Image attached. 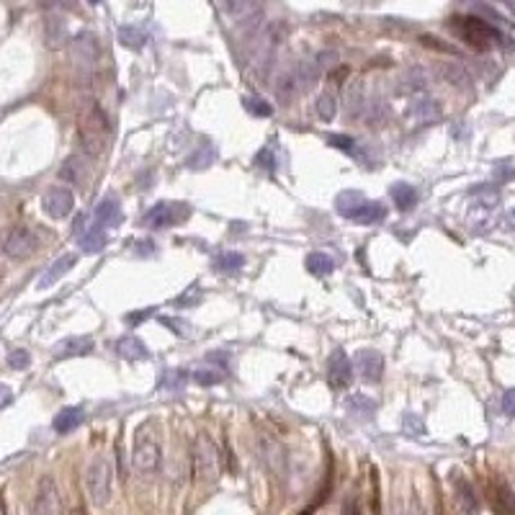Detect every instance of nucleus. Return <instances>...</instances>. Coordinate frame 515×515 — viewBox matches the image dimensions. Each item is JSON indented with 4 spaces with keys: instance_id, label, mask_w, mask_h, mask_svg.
Instances as JSON below:
<instances>
[{
    "instance_id": "obj_16",
    "label": "nucleus",
    "mask_w": 515,
    "mask_h": 515,
    "mask_svg": "<svg viewBox=\"0 0 515 515\" xmlns=\"http://www.w3.org/2000/svg\"><path fill=\"white\" fill-rule=\"evenodd\" d=\"M75 263H78V258H75L72 253L62 255V258H57V261L52 263L50 268H47V273H44L42 278H39L36 289H50V286H55V283L60 281V278H62V276L67 273V271H70L72 266H75Z\"/></svg>"
},
{
    "instance_id": "obj_36",
    "label": "nucleus",
    "mask_w": 515,
    "mask_h": 515,
    "mask_svg": "<svg viewBox=\"0 0 515 515\" xmlns=\"http://www.w3.org/2000/svg\"><path fill=\"white\" fill-rule=\"evenodd\" d=\"M245 266V258L240 253H222L217 258V268L225 271V273H234V271H240Z\"/></svg>"
},
{
    "instance_id": "obj_41",
    "label": "nucleus",
    "mask_w": 515,
    "mask_h": 515,
    "mask_svg": "<svg viewBox=\"0 0 515 515\" xmlns=\"http://www.w3.org/2000/svg\"><path fill=\"white\" fill-rule=\"evenodd\" d=\"M245 108L253 116H271V111H273L271 103H266L263 98H245Z\"/></svg>"
},
{
    "instance_id": "obj_20",
    "label": "nucleus",
    "mask_w": 515,
    "mask_h": 515,
    "mask_svg": "<svg viewBox=\"0 0 515 515\" xmlns=\"http://www.w3.org/2000/svg\"><path fill=\"white\" fill-rule=\"evenodd\" d=\"M44 34H47V47L50 50H60L62 44H67V23L60 16H50L44 23Z\"/></svg>"
},
{
    "instance_id": "obj_39",
    "label": "nucleus",
    "mask_w": 515,
    "mask_h": 515,
    "mask_svg": "<svg viewBox=\"0 0 515 515\" xmlns=\"http://www.w3.org/2000/svg\"><path fill=\"white\" fill-rule=\"evenodd\" d=\"M28 363H31V356H28V351H11L8 353V366L13 368V371H23V368H28Z\"/></svg>"
},
{
    "instance_id": "obj_34",
    "label": "nucleus",
    "mask_w": 515,
    "mask_h": 515,
    "mask_svg": "<svg viewBox=\"0 0 515 515\" xmlns=\"http://www.w3.org/2000/svg\"><path fill=\"white\" fill-rule=\"evenodd\" d=\"M315 108H317V116L322 121H332L335 119V111H338V101H335L332 93H322L317 103H315Z\"/></svg>"
},
{
    "instance_id": "obj_29",
    "label": "nucleus",
    "mask_w": 515,
    "mask_h": 515,
    "mask_svg": "<svg viewBox=\"0 0 515 515\" xmlns=\"http://www.w3.org/2000/svg\"><path fill=\"white\" fill-rule=\"evenodd\" d=\"M214 160H217V149H214V145L206 142V145H201V147L186 160V165H188L191 170H204V168H209Z\"/></svg>"
},
{
    "instance_id": "obj_13",
    "label": "nucleus",
    "mask_w": 515,
    "mask_h": 515,
    "mask_svg": "<svg viewBox=\"0 0 515 515\" xmlns=\"http://www.w3.org/2000/svg\"><path fill=\"white\" fill-rule=\"evenodd\" d=\"M327 376H330L332 387H348L353 379V363L348 361V356L343 351H335L330 356V363H327Z\"/></svg>"
},
{
    "instance_id": "obj_46",
    "label": "nucleus",
    "mask_w": 515,
    "mask_h": 515,
    "mask_svg": "<svg viewBox=\"0 0 515 515\" xmlns=\"http://www.w3.org/2000/svg\"><path fill=\"white\" fill-rule=\"evenodd\" d=\"M404 431H407L409 436H423L425 425L420 423V420H415V415H407L404 417Z\"/></svg>"
},
{
    "instance_id": "obj_21",
    "label": "nucleus",
    "mask_w": 515,
    "mask_h": 515,
    "mask_svg": "<svg viewBox=\"0 0 515 515\" xmlns=\"http://www.w3.org/2000/svg\"><path fill=\"white\" fill-rule=\"evenodd\" d=\"M116 351H119V356L124 361H145L149 356L147 346H145L137 335H124V338L116 343Z\"/></svg>"
},
{
    "instance_id": "obj_27",
    "label": "nucleus",
    "mask_w": 515,
    "mask_h": 515,
    "mask_svg": "<svg viewBox=\"0 0 515 515\" xmlns=\"http://www.w3.org/2000/svg\"><path fill=\"white\" fill-rule=\"evenodd\" d=\"M273 91H276V96H278V101H281V103H289V101L297 96V80H294V70L281 72V75L276 78V83H273Z\"/></svg>"
},
{
    "instance_id": "obj_32",
    "label": "nucleus",
    "mask_w": 515,
    "mask_h": 515,
    "mask_svg": "<svg viewBox=\"0 0 515 515\" xmlns=\"http://www.w3.org/2000/svg\"><path fill=\"white\" fill-rule=\"evenodd\" d=\"M193 381H196V384H201V387H214V384H222V381H225V368H217V366L198 368V371H193Z\"/></svg>"
},
{
    "instance_id": "obj_6",
    "label": "nucleus",
    "mask_w": 515,
    "mask_h": 515,
    "mask_svg": "<svg viewBox=\"0 0 515 515\" xmlns=\"http://www.w3.org/2000/svg\"><path fill=\"white\" fill-rule=\"evenodd\" d=\"M70 60L83 75H91L101 62V44L98 36L91 31H80L70 42Z\"/></svg>"
},
{
    "instance_id": "obj_38",
    "label": "nucleus",
    "mask_w": 515,
    "mask_h": 515,
    "mask_svg": "<svg viewBox=\"0 0 515 515\" xmlns=\"http://www.w3.org/2000/svg\"><path fill=\"white\" fill-rule=\"evenodd\" d=\"M363 106H366V101H363V88H361V83H353L351 88H348V113H361L363 111Z\"/></svg>"
},
{
    "instance_id": "obj_37",
    "label": "nucleus",
    "mask_w": 515,
    "mask_h": 515,
    "mask_svg": "<svg viewBox=\"0 0 515 515\" xmlns=\"http://www.w3.org/2000/svg\"><path fill=\"white\" fill-rule=\"evenodd\" d=\"M348 409H351V415H358L361 420H366V417H371V412H374V402L358 395V397H351V400H348Z\"/></svg>"
},
{
    "instance_id": "obj_53",
    "label": "nucleus",
    "mask_w": 515,
    "mask_h": 515,
    "mask_svg": "<svg viewBox=\"0 0 515 515\" xmlns=\"http://www.w3.org/2000/svg\"><path fill=\"white\" fill-rule=\"evenodd\" d=\"M11 400H13V395H11V389H8L6 384H0V407H6V404H11Z\"/></svg>"
},
{
    "instance_id": "obj_52",
    "label": "nucleus",
    "mask_w": 515,
    "mask_h": 515,
    "mask_svg": "<svg viewBox=\"0 0 515 515\" xmlns=\"http://www.w3.org/2000/svg\"><path fill=\"white\" fill-rule=\"evenodd\" d=\"M149 315H152V310H145V312H137V315H127L124 319H127L129 325H137V322H142V319L149 317Z\"/></svg>"
},
{
    "instance_id": "obj_24",
    "label": "nucleus",
    "mask_w": 515,
    "mask_h": 515,
    "mask_svg": "<svg viewBox=\"0 0 515 515\" xmlns=\"http://www.w3.org/2000/svg\"><path fill=\"white\" fill-rule=\"evenodd\" d=\"M438 75L441 78H446L451 85H456V88H469V83H472V78H469V72H466L464 64L459 62H443L438 64Z\"/></svg>"
},
{
    "instance_id": "obj_8",
    "label": "nucleus",
    "mask_w": 515,
    "mask_h": 515,
    "mask_svg": "<svg viewBox=\"0 0 515 515\" xmlns=\"http://www.w3.org/2000/svg\"><path fill=\"white\" fill-rule=\"evenodd\" d=\"M188 217V206L186 204H176V201H160L145 214L142 219V225L147 227V230H165L170 225H178V222H183Z\"/></svg>"
},
{
    "instance_id": "obj_55",
    "label": "nucleus",
    "mask_w": 515,
    "mask_h": 515,
    "mask_svg": "<svg viewBox=\"0 0 515 515\" xmlns=\"http://www.w3.org/2000/svg\"><path fill=\"white\" fill-rule=\"evenodd\" d=\"M0 515H3V513H0Z\"/></svg>"
},
{
    "instance_id": "obj_19",
    "label": "nucleus",
    "mask_w": 515,
    "mask_h": 515,
    "mask_svg": "<svg viewBox=\"0 0 515 515\" xmlns=\"http://www.w3.org/2000/svg\"><path fill=\"white\" fill-rule=\"evenodd\" d=\"M409 116L420 124H436L441 119V106H438V101L433 98H417L412 106H409Z\"/></svg>"
},
{
    "instance_id": "obj_15",
    "label": "nucleus",
    "mask_w": 515,
    "mask_h": 515,
    "mask_svg": "<svg viewBox=\"0 0 515 515\" xmlns=\"http://www.w3.org/2000/svg\"><path fill=\"white\" fill-rule=\"evenodd\" d=\"M93 351V340L85 335L64 338L55 346V358H75V356H88Z\"/></svg>"
},
{
    "instance_id": "obj_44",
    "label": "nucleus",
    "mask_w": 515,
    "mask_h": 515,
    "mask_svg": "<svg viewBox=\"0 0 515 515\" xmlns=\"http://www.w3.org/2000/svg\"><path fill=\"white\" fill-rule=\"evenodd\" d=\"M255 165H261V168H266V170H276V157H273V149H271V147L261 149V152H258V155H255Z\"/></svg>"
},
{
    "instance_id": "obj_17",
    "label": "nucleus",
    "mask_w": 515,
    "mask_h": 515,
    "mask_svg": "<svg viewBox=\"0 0 515 515\" xmlns=\"http://www.w3.org/2000/svg\"><path fill=\"white\" fill-rule=\"evenodd\" d=\"M60 178H62L67 186H83L85 178H88V165H85L83 157L80 155L67 157L62 163V168H60Z\"/></svg>"
},
{
    "instance_id": "obj_18",
    "label": "nucleus",
    "mask_w": 515,
    "mask_h": 515,
    "mask_svg": "<svg viewBox=\"0 0 515 515\" xmlns=\"http://www.w3.org/2000/svg\"><path fill=\"white\" fill-rule=\"evenodd\" d=\"M294 70V80H297V88H310L312 83H317V78H319V62H317V57H304V60H299L297 62V67H291Z\"/></svg>"
},
{
    "instance_id": "obj_11",
    "label": "nucleus",
    "mask_w": 515,
    "mask_h": 515,
    "mask_svg": "<svg viewBox=\"0 0 515 515\" xmlns=\"http://www.w3.org/2000/svg\"><path fill=\"white\" fill-rule=\"evenodd\" d=\"M42 209L47 212V217L64 219L72 209H75V196H72V191L64 188V186H52L42 198Z\"/></svg>"
},
{
    "instance_id": "obj_33",
    "label": "nucleus",
    "mask_w": 515,
    "mask_h": 515,
    "mask_svg": "<svg viewBox=\"0 0 515 515\" xmlns=\"http://www.w3.org/2000/svg\"><path fill=\"white\" fill-rule=\"evenodd\" d=\"M188 384V374H186L183 368H173L168 371L163 379V389L170 392V395H178V392H183V387Z\"/></svg>"
},
{
    "instance_id": "obj_42",
    "label": "nucleus",
    "mask_w": 515,
    "mask_h": 515,
    "mask_svg": "<svg viewBox=\"0 0 515 515\" xmlns=\"http://www.w3.org/2000/svg\"><path fill=\"white\" fill-rule=\"evenodd\" d=\"M497 500H500V508L505 515H515V494L508 487L497 489Z\"/></svg>"
},
{
    "instance_id": "obj_31",
    "label": "nucleus",
    "mask_w": 515,
    "mask_h": 515,
    "mask_svg": "<svg viewBox=\"0 0 515 515\" xmlns=\"http://www.w3.org/2000/svg\"><path fill=\"white\" fill-rule=\"evenodd\" d=\"M332 268H335V263H332V258L325 253H312L310 258H307V271L315 276H327V273H332Z\"/></svg>"
},
{
    "instance_id": "obj_3",
    "label": "nucleus",
    "mask_w": 515,
    "mask_h": 515,
    "mask_svg": "<svg viewBox=\"0 0 515 515\" xmlns=\"http://www.w3.org/2000/svg\"><path fill=\"white\" fill-rule=\"evenodd\" d=\"M111 487H113V464L108 456L98 453V456H93L88 469H85V492H88V500L96 508H103L111 500Z\"/></svg>"
},
{
    "instance_id": "obj_7",
    "label": "nucleus",
    "mask_w": 515,
    "mask_h": 515,
    "mask_svg": "<svg viewBox=\"0 0 515 515\" xmlns=\"http://www.w3.org/2000/svg\"><path fill=\"white\" fill-rule=\"evenodd\" d=\"M36 250H39V234L26 225L8 230V234L3 237V253L13 261H26Z\"/></svg>"
},
{
    "instance_id": "obj_12",
    "label": "nucleus",
    "mask_w": 515,
    "mask_h": 515,
    "mask_svg": "<svg viewBox=\"0 0 515 515\" xmlns=\"http://www.w3.org/2000/svg\"><path fill=\"white\" fill-rule=\"evenodd\" d=\"M353 371L361 376L363 381H379L381 374H384V358H381L379 351H371V348H366V351H358L356 353V358H353Z\"/></svg>"
},
{
    "instance_id": "obj_45",
    "label": "nucleus",
    "mask_w": 515,
    "mask_h": 515,
    "mask_svg": "<svg viewBox=\"0 0 515 515\" xmlns=\"http://www.w3.org/2000/svg\"><path fill=\"white\" fill-rule=\"evenodd\" d=\"M160 322L163 325H168V327H173V332H178L181 338H186L191 332V325L188 322H183V319H176V317H160Z\"/></svg>"
},
{
    "instance_id": "obj_23",
    "label": "nucleus",
    "mask_w": 515,
    "mask_h": 515,
    "mask_svg": "<svg viewBox=\"0 0 515 515\" xmlns=\"http://www.w3.org/2000/svg\"><path fill=\"white\" fill-rule=\"evenodd\" d=\"M78 240H80V247H83V253H101L106 247V230L93 225L80 234Z\"/></svg>"
},
{
    "instance_id": "obj_26",
    "label": "nucleus",
    "mask_w": 515,
    "mask_h": 515,
    "mask_svg": "<svg viewBox=\"0 0 515 515\" xmlns=\"http://www.w3.org/2000/svg\"><path fill=\"white\" fill-rule=\"evenodd\" d=\"M453 485H456V492H459V502H461V508H464V513L466 515H477V510H480V502H477V494H474L472 485H469L464 477H456V480H453Z\"/></svg>"
},
{
    "instance_id": "obj_4",
    "label": "nucleus",
    "mask_w": 515,
    "mask_h": 515,
    "mask_svg": "<svg viewBox=\"0 0 515 515\" xmlns=\"http://www.w3.org/2000/svg\"><path fill=\"white\" fill-rule=\"evenodd\" d=\"M453 28L461 34L466 44H472L474 50H489L494 44H505L510 39H505L500 28H494L489 21L485 18H477V16H461V18H453ZM508 47V44H505Z\"/></svg>"
},
{
    "instance_id": "obj_30",
    "label": "nucleus",
    "mask_w": 515,
    "mask_h": 515,
    "mask_svg": "<svg viewBox=\"0 0 515 515\" xmlns=\"http://www.w3.org/2000/svg\"><path fill=\"white\" fill-rule=\"evenodd\" d=\"M392 198H395L397 209L407 212V209H412V206H415L417 191L412 188L409 183H395V186H392Z\"/></svg>"
},
{
    "instance_id": "obj_5",
    "label": "nucleus",
    "mask_w": 515,
    "mask_h": 515,
    "mask_svg": "<svg viewBox=\"0 0 515 515\" xmlns=\"http://www.w3.org/2000/svg\"><path fill=\"white\" fill-rule=\"evenodd\" d=\"M193 474L198 482H217L222 474V453L209 433H198L193 441Z\"/></svg>"
},
{
    "instance_id": "obj_22",
    "label": "nucleus",
    "mask_w": 515,
    "mask_h": 515,
    "mask_svg": "<svg viewBox=\"0 0 515 515\" xmlns=\"http://www.w3.org/2000/svg\"><path fill=\"white\" fill-rule=\"evenodd\" d=\"M363 204H366V198H363V193H358V191H343V193L335 198V209H338V214H343L346 219L356 217Z\"/></svg>"
},
{
    "instance_id": "obj_50",
    "label": "nucleus",
    "mask_w": 515,
    "mask_h": 515,
    "mask_svg": "<svg viewBox=\"0 0 515 515\" xmlns=\"http://www.w3.org/2000/svg\"><path fill=\"white\" fill-rule=\"evenodd\" d=\"M317 62H319V67H327V64H335L338 62V55H335V52H319L317 55Z\"/></svg>"
},
{
    "instance_id": "obj_35",
    "label": "nucleus",
    "mask_w": 515,
    "mask_h": 515,
    "mask_svg": "<svg viewBox=\"0 0 515 515\" xmlns=\"http://www.w3.org/2000/svg\"><path fill=\"white\" fill-rule=\"evenodd\" d=\"M119 42L124 47H132V50H140L142 44H145V34H142L137 26H121L119 28Z\"/></svg>"
},
{
    "instance_id": "obj_1",
    "label": "nucleus",
    "mask_w": 515,
    "mask_h": 515,
    "mask_svg": "<svg viewBox=\"0 0 515 515\" xmlns=\"http://www.w3.org/2000/svg\"><path fill=\"white\" fill-rule=\"evenodd\" d=\"M111 137V124L103 108L96 101H85L83 111H80V142L91 155H101L108 145Z\"/></svg>"
},
{
    "instance_id": "obj_48",
    "label": "nucleus",
    "mask_w": 515,
    "mask_h": 515,
    "mask_svg": "<svg viewBox=\"0 0 515 515\" xmlns=\"http://www.w3.org/2000/svg\"><path fill=\"white\" fill-rule=\"evenodd\" d=\"M502 412L510 417L515 415V389H508V392L502 395Z\"/></svg>"
},
{
    "instance_id": "obj_49",
    "label": "nucleus",
    "mask_w": 515,
    "mask_h": 515,
    "mask_svg": "<svg viewBox=\"0 0 515 515\" xmlns=\"http://www.w3.org/2000/svg\"><path fill=\"white\" fill-rule=\"evenodd\" d=\"M420 505V502H417ZM415 505V500L409 502L407 508L404 505H397V500H395V505H392V515H420V508Z\"/></svg>"
},
{
    "instance_id": "obj_2",
    "label": "nucleus",
    "mask_w": 515,
    "mask_h": 515,
    "mask_svg": "<svg viewBox=\"0 0 515 515\" xmlns=\"http://www.w3.org/2000/svg\"><path fill=\"white\" fill-rule=\"evenodd\" d=\"M132 464L137 474L149 477L155 474L163 464V446H160V433L152 423H145L135 436V453H132Z\"/></svg>"
},
{
    "instance_id": "obj_9",
    "label": "nucleus",
    "mask_w": 515,
    "mask_h": 515,
    "mask_svg": "<svg viewBox=\"0 0 515 515\" xmlns=\"http://www.w3.org/2000/svg\"><path fill=\"white\" fill-rule=\"evenodd\" d=\"M34 515H62V494L57 487L55 477H42L34 494Z\"/></svg>"
},
{
    "instance_id": "obj_25",
    "label": "nucleus",
    "mask_w": 515,
    "mask_h": 515,
    "mask_svg": "<svg viewBox=\"0 0 515 515\" xmlns=\"http://www.w3.org/2000/svg\"><path fill=\"white\" fill-rule=\"evenodd\" d=\"M83 423V409L80 407H64L62 412H57L55 417V431L57 433H72L78 425Z\"/></svg>"
},
{
    "instance_id": "obj_54",
    "label": "nucleus",
    "mask_w": 515,
    "mask_h": 515,
    "mask_svg": "<svg viewBox=\"0 0 515 515\" xmlns=\"http://www.w3.org/2000/svg\"><path fill=\"white\" fill-rule=\"evenodd\" d=\"M508 219H510V222H513V225H515V212H510V214H508Z\"/></svg>"
},
{
    "instance_id": "obj_10",
    "label": "nucleus",
    "mask_w": 515,
    "mask_h": 515,
    "mask_svg": "<svg viewBox=\"0 0 515 515\" xmlns=\"http://www.w3.org/2000/svg\"><path fill=\"white\" fill-rule=\"evenodd\" d=\"M258 456H261V461L266 464V469H268L271 474H276V477H283L286 474V448H283L276 438L271 436H261L258 438Z\"/></svg>"
},
{
    "instance_id": "obj_14",
    "label": "nucleus",
    "mask_w": 515,
    "mask_h": 515,
    "mask_svg": "<svg viewBox=\"0 0 515 515\" xmlns=\"http://www.w3.org/2000/svg\"><path fill=\"white\" fill-rule=\"evenodd\" d=\"M121 222V204L119 198L113 196V193H108V196H103L98 201V206H96V225L103 227V230H111V227H119Z\"/></svg>"
},
{
    "instance_id": "obj_43",
    "label": "nucleus",
    "mask_w": 515,
    "mask_h": 515,
    "mask_svg": "<svg viewBox=\"0 0 515 515\" xmlns=\"http://www.w3.org/2000/svg\"><path fill=\"white\" fill-rule=\"evenodd\" d=\"M327 142H330V147L343 149V152H353L356 149V140H351L348 135H332L327 137Z\"/></svg>"
},
{
    "instance_id": "obj_51",
    "label": "nucleus",
    "mask_w": 515,
    "mask_h": 515,
    "mask_svg": "<svg viewBox=\"0 0 515 515\" xmlns=\"http://www.w3.org/2000/svg\"><path fill=\"white\" fill-rule=\"evenodd\" d=\"M508 163H497V168H494V176L500 178V181H508V178L515 176V168H505Z\"/></svg>"
},
{
    "instance_id": "obj_40",
    "label": "nucleus",
    "mask_w": 515,
    "mask_h": 515,
    "mask_svg": "<svg viewBox=\"0 0 515 515\" xmlns=\"http://www.w3.org/2000/svg\"><path fill=\"white\" fill-rule=\"evenodd\" d=\"M404 91H417V88H423L425 85V72L420 70V67H409L407 72H404Z\"/></svg>"
},
{
    "instance_id": "obj_28",
    "label": "nucleus",
    "mask_w": 515,
    "mask_h": 515,
    "mask_svg": "<svg viewBox=\"0 0 515 515\" xmlns=\"http://www.w3.org/2000/svg\"><path fill=\"white\" fill-rule=\"evenodd\" d=\"M384 217H387V209H384L379 201H366V204L358 209V214L353 217V222H358V225H376V222H381Z\"/></svg>"
},
{
    "instance_id": "obj_47",
    "label": "nucleus",
    "mask_w": 515,
    "mask_h": 515,
    "mask_svg": "<svg viewBox=\"0 0 515 515\" xmlns=\"http://www.w3.org/2000/svg\"><path fill=\"white\" fill-rule=\"evenodd\" d=\"M222 11L232 16H240V13H253L255 6H250V3H232V6H222Z\"/></svg>"
}]
</instances>
